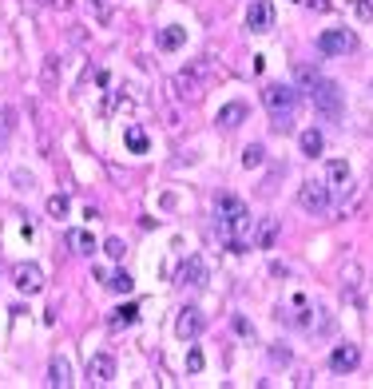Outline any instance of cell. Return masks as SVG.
Segmentation results:
<instances>
[{"label": "cell", "mask_w": 373, "mask_h": 389, "mask_svg": "<svg viewBox=\"0 0 373 389\" xmlns=\"http://www.w3.org/2000/svg\"><path fill=\"white\" fill-rule=\"evenodd\" d=\"M214 227H219V239L227 243V250H234V255H243L246 246L254 243V235H250L254 219H250L239 194H219L214 199Z\"/></svg>", "instance_id": "cell-1"}, {"label": "cell", "mask_w": 373, "mask_h": 389, "mask_svg": "<svg viewBox=\"0 0 373 389\" xmlns=\"http://www.w3.org/2000/svg\"><path fill=\"white\" fill-rule=\"evenodd\" d=\"M211 80H214V56H199V60H191L179 76H171V92H175V99H183V103H199V99H203V88Z\"/></svg>", "instance_id": "cell-2"}, {"label": "cell", "mask_w": 373, "mask_h": 389, "mask_svg": "<svg viewBox=\"0 0 373 389\" xmlns=\"http://www.w3.org/2000/svg\"><path fill=\"white\" fill-rule=\"evenodd\" d=\"M262 103H266V112H270V128H274L278 135L294 131V108H298V92H294L290 83H266V88H262Z\"/></svg>", "instance_id": "cell-3"}, {"label": "cell", "mask_w": 373, "mask_h": 389, "mask_svg": "<svg viewBox=\"0 0 373 389\" xmlns=\"http://www.w3.org/2000/svg\"><path fill=\"white\" fill-rule=\"evenodd\" d=\"M306 96H310V103H314V112L318 115H325V119H341L345 115V92H341L334 80H318L306 88Z\"/></svg>", "instance_id": "cell-4"}, {"label": "cell", "mask_w": 373, "mask_h": 389, "mask_svg": "<svg viewBox=\"0 0 373 389\" xmlns=\"http://www.w3.org/2000/svg\"><path fill=\"white\" fill-rule=\"evenodd\" d=\"M298 207L310 211V215L330 211V183H322V179H306V183L298 187Z\"/></svg>", "instance_id": "cell-5"}, {"label": "cell", "mask_w": 373, "mask_h": 389, "mask_svg": "<svg viewBox=\"0 0 373 389\" xmlns=\"http://www.w3.org/2000/svg\"><path fill=\"white\" fill-rule=\"evenodd\" d=\"M354 32H345V28H325L318 36V52L322 56H345V52H354Z\"/></svg>", "instance_id": "cell-6"}, {"label": "cell", "mask_w": 373, "mask_h": 389, "mask_svg": "<svg viewBox=\"0 0 373 389\" xmlns=\"http://www.w3.org/2000/svg\"><path fill=\"white\" fill-rule=\"evenodd\" d=\"M203 326H207L203 310H195V306H183V310H179V318H175V334H179L183 341H195L199 334H203Z\"/></svg>", "instance_id": "cell-7"}, {"label": "cell", "mask_w": 373, "mask_h": 389, "mask_svg": "<svg viewBox=\"0 0 373 389\" xmlns=\"http://www.w3.org/2000/svg\"><path fill=\"white\" fill-rule=\"evenodd\" d=\"M12 282H17V290H24V294L44 290V275H40V266H32V262H20L17 270H12Z\"/></svg>", "instance_id": "cell-8"}, {"label": "cell", "mask_w": 373, "mask_h": 389, "mask_svg": "<svg viewBox=\"0 0 373 389\" xmlns=\"http://www.w3.org/2000/svg\"><path fill=\"white\" fill-rule=\"evenodd\" d=\"M115 377V357L112 354H92L88 357V381L92 386H108Z\"/></svg>", "instance_id": "cell-9"}, {"label": "cell", "mask_w": 373, "mask_h": 389, "mask_svg": "<svg viewBox=\"0 0 373 389\" xmlns=\"http://www.w3.org/2000/svg\"><path fill=\"white\" fill-rule=\"evenodd\" d=\"M246 28H250V32H270V28H274V8H270V0H254V4H250Z\"/></svg>", "instance_id": "cell-10"}, {"label": "cell", "mask_w": 373, "mask_h": 389, "mask_svg": "<svg viewBox=\"0 0 373 389\" xmlns=\"http://www.w3.org/2000/svg\"><path fill=\"white\" fill-rule=\"evenodd\" d=\"M179 282H183V286L203 290V286H207V262L199 259V255H191V259L183 262V270H179Z\"/></svg>", "instance_id": "cell-11"}, {"label": "cell", "mask_w": 373, "mask_h": 389, "mask_svg": "<svg viewBox=\"0 0 373 389\" xmlns=\"http://www.w3.org/2000/svg\"><path fill=\"white\" fill-rule=\"evenodd\" d=\"M357 361H361V350H357L354 341H345V346H334V354H330V366H334L338 373L357 370Z\"/></svg>", "instance_id": "cell-12"}, {"label": "cell", "mask_w": 373, "mask_h": 389, "mask_svg": "<svg viewBox=\"0 0 373 389\" xmlns=\"http://www.w3.org/2000/svg\"><path fill=\"white\" fill-rule=\"evenodd\" d=\"M243 119H246V103L243 99H234V103H227V108H219V115H214L219 128H239Z\"/></svg>", "instance_id": "cell-13"}, {"label": "cell", "mask_w": 373, "mask_h": 389, "mask_svg": "<svg viewBox=\"0 0 373 389\" xmlns=\"http://www.w3.org/2000/svg\"><path fill=\"white\" fill-rule=\"evenodd\" d=\"M278 243V219H259V230H254V246L259 250H270Z\"/></svg>", "instance_id": "cell-14"}, {"label": "cell", "mask_w": 373, "mask_h": 389, "mask_svg": "<svg viewBox=\"0 0 373 389\" xmlns=\"http://www.w3.org/2000/svg\"><path fill=\"white\" fill-rule=\"evenodd\" d=\"M187 44V28H179V24H167V28H159V48L163 52H175Z\"/></svg>", "instance_id": "cell-15"}, {"label": "cell", "mask_w": 373, "mask_h": 389, "mask_svg": "<svg viewBox=\"0 0 373 389\" xmlns=\"http://www.w3.org/2000/svg\"><path fill=\"white\" fill-rule=\"evenodd\" d=\"M298 147H302V155H310V159H314V155H322V147H325L322 131H318V128L302 131V135H298Z\"/></svg>", "instance_id": "cell-16"}, {"label": "cell", "mask_w": 373, "mask_h": 389, "mask_svg": "<svg viewBox=\"0 0 373 389\" xmlns=\"http://www.w3.org/2000/svg\"><path fill=\"white\" fill-rule=\"evenodd\" d=\"M357 290H361V266L350 262V266L341 270V294H345V298H357Z\"/></svg>", "instance_id": "cell-17"}, {"label": "cell", "mask_w": 373, "mask_h": 389, "mask_svg": "<svg viewBox=\"0 0 373 389\" xmlns=\"http://www.w3.org/2000/svg\"><path fill=\"white\" fill-rule=\"evenodd\" d=\"M68 246L76 250V255H92L96 250V239H92V230H68Z\"/></svg>", "instance_id": "cell-18"}, {"label": "cell", "mask_w": 373, "mask_h": 389, "mask_svg": "<svg viewBox=\"0 0 373 389\" xmlns=\"http://www.w3.org/2000/svg\"><path fill=\"white\" fill-rule=\"evenodd\" d=\"M135 318H139V306L128 302V306H119L112 318H108V326H112V330H123V326H135Z\"/></svg>", "instance_id": "cell-19"}, {"label": "cell", "mask_w": 373, "mask_h": 389, "mask_svg": "<svg viewBox=\"0 0 373 389\" xmlns=\"http://www.w3.org/2000/svg\"><path fill=\"white\" fill-rule=\"evenodd\" d=\"M48 381L52 386H72V366H68L64 357H52V370H48Z\"/></svg>", "instance_id": "cell-20"}, {"label": "cell", "mask_w": 373, "mask_h": 389, "mask_svg": "<svg viewBox=\"0 0 373 389\" xmlns=\"http://www.w3.org/2000/svg\"><path fill=\"white\" fill-rule=\"evenodd\" d=\"M99 278H103V286H108V290H115V294H128L131 286H135L128 270H115V275H103V270H99Z\"/></svg>", "instance_id": "cell-21"}, {"label": "cell", "mask_w": 373, "mask_h": 389, "mask_svg": "<svg viewBox=\"0 0 373 389\" xmlns=\"http://www.w3.org/2000/svg\"><path fill=\"white\" fill-rule=\"evenodd\" d=\"M123 139H128V151H131V155H143V151H147V135H143V128L128 123V128H123Z\"/></svg>", "instance_id": "cell-22"}, {"label": "cell", "mask_w": 373, "mask_h": 389, "mask_svg": "<svg viewBox=\"0 0 373 389\" xmlns=\"http://www.w3.org/2000/svg\"><path fill=\"white\" fill-rule=\"evenodd\" d=\"M325 175H330V187H345V183H350V163L345 159H330Z\"/></svg>", "instance_id": "cell-23"}, {"label": "cell", "mask_w": 373, "mask_h": 389, "mask_svg": "<svg viewBox=\"0 0 373 389\" xmlns=\"http://www.w3.org/2000/svg\"><path fill=\"white\" fill-rule=\"evenodd\" d=\"M262 159H266L262 143H250V147L243 151V167H246V171H259V167H262Z\"/></svg>", "instance_id": "cell-24"}, {"label": "cell", "mask_w": 373, "mask_h": 389, "mask_svg": "<svg viewBox=\"0 0 373 389\" xmlns=\"http://www.w3.org/2000/svg\"><path fill=\"white\" fill-rule=\"evenodd\" d=\"M12 128H17V112H12L8 103H0V139H8Z\"/></svg>", "instance_id": "cell-25"}, {"label": "cell", "mask_w": 373, "mask_h": 389, "mask_svg": "<svg viewBox=\"0 0 373 389\" xmlns=\"http://www.w3.org/2000/svg\"><path fill=\"white\" fill-rule=\"evenodd\" d=\"M68 207H72V203H68V194H52V199H48V215H52V219H64Z\"/></svg>", "instance_id": "cell-26"}, {"label": "cell", "mask_w": 373, "mask_h": 389, "mask_svg": "<svg viewBox=\"0 0 373 389\" xmlns=\"http://www.w3.org/2000/svg\"><path fill=\"white\" fill-rule=\"evenodd\" d=\"M123 250H128L123 239H108V243H103V255H108V259H123Z\"/></svg>", "instance_id": "cell-27"}, {"label": "cell", "mask_w": 373, "mask_h": 389, "mask_svg": "<svg viewBox=\"0 0 373 389\" xmlns=\"http://www.w3.org/2000/svg\"><path fill=\"white\" fill-rule=\"evenodd\" d=\"M298 80H302V83H306V88H310V83L318 80V68H310V64H298Z\"/></svg>", "instance_id": "cell-28"}, {"label": "cell", "mask_w": 373, "mask_h": 389, "mask_svg": "<svg viewBox=\"0 0 373 389\" xmlns=\"http://www.w3.org/2000/svg\"><path fill=\"white\" fill-rule=\"evenodd\" d=\"M187 370H191V373L203 370V350H195V346H191V354H187Z\"/></svg>", "instance_id": "cell-29"}, {"label": "cell", "mask_w": 373, "mask_h": 389, "mask_svg": "<svg viewBox=\"0 0 373 389\" xmlns=\"http://www.w3.org/2000/svg\"><path fill=\"white\" fill-rule=\"evenodd\" d=\"M270 361H274V366H286V361H290V350H286V346H274V350H270Z\"/></svg>", "instance_id": "cell-30"}, {"label": "cell", "mask_w": 373, "mask_h": 389, "mask_svg": "<svg viewBox=\"0 0 373 389\" xmlns=\"http://www.w3.org/2000/svg\"><path fill=\"white\" fill-rule=\"evenodd\" d=\"M357 17H361V20H373V0H357Z\"/></svg>", "instance_id": "cell-31"}, {"label": "cell", "mask_w": 373, "mask_h": 389, "mask_svg": "<svg viewBox=\"0 0 373 389\" xmlns=\"http://www.w3.org/2000/svg\"><path fill=\"white\" fill-rule=\"evenodd\" d=\"M40 4H44V8H60V12H68L76 0H40Z\"/></svg>", "instance_id": "cell-32"}, {"label": "cell", "mask_w": 373, "mask_h": 389, "mask_svg": "<svg viewBox=\"0 0 373 389\" xmlns=\"http://www.w3.org/2000/svg\"><path fill=\"white\" fill-rule=\"evenodd\" d=\"M234 330H239V334H254V330H250V322H246V318H234Z\"/></svg>", "instance_id": "cell-33"}]
</instances>
